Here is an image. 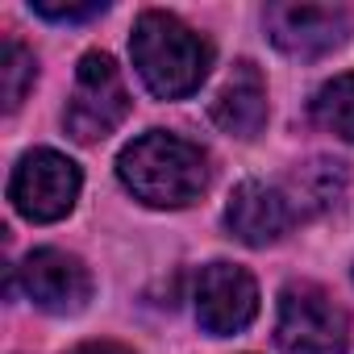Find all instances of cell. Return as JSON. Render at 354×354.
<instances>
[{
    "mask_svg": "<svg viewBox=\"0 0 354 354\" xmlns=\"http://www.w3.org/2000/svg\"><path fill=\"white\" fill-rule=\"evenodd\" d=\"M117 180L150 209H188L209 188V154L180 133L150 129L117 154Z\"/></svg>",
    "mask_w": 354,
    "mask_h": 354,
    "instance_id": "obj_1",
    "label": "cell"
},
{
    "mask_svg": "<svg viewBox=\"0 0 354 354\" xmlns=\"http://www.w3.org/2000/svg\"><path fill=\"white\" fill-rule=\"evenodd\" d=\"M129 55L142 75V84L158 100H184L192 96L213 67V42L196 34L188 21L162 9H146L133 21L129 34Z\"/></svg>",
    "mask_w": 354,
    "mask_h": 354,
    "instance_id": "obj_2",
    "label": "cell"
},
{
    "mask_svg": "<svg viewBox=\"0 0 354 354\" xmlns=\"http://www.w3.org/2000/svg\"><path fill=\"white\" fill-rule=\"evenodd\" d=\"M275 342L283 354H346L350 317L321 283H288L279 292Z\"/></svg>",
    "mask_w": 354,
    "mask_h": 354,
    "instance_id": "obj_3",
    "label": "cell"
},
{
    "mask_svg": "<svg viewBox=\"0 0 354 354\" xmlns=\"http://www.w3.org/2000/svg\"><path fill=\"white\" fill-rule=\"evenodd\" d=\"M125 117H129V88L121 80V67L104 50H88L75 67V88L63 109L67 133L92 146V142H104Z\"/></svg>",
    "mask_w": 354,
    "mask_h": 354,
    "instance_id": "obj_4",
    "label": "cell"
},
{
    "mask_svg": "<svg viewBox=\"0 0 354 354\" xmlns=\"http://www.w3.org/2000/svg\"><path fill=\"white\" fill-rule=\"evenodd\" d=\"M80 188H84L80 167L67 154H59L50 146H38V150L17 158L13 180H9V201L26 221L55 225L75 209Z\"/></svg>",
    "mask_w": 354,
    "mask_h": 354,
    "instance_id": "obj_5",
    "label": "cell"
},
{
    "mask_svg": "<svg viewBox=\"0 0 354 354\" xmlns=\"http://www.w3.org/2000/svg\"><path fill=\"white\" fill-rule=\"evenodd\" d=\"M263 26L275 50L292 59H321L333 55L350 38V13L337 5H296V0H279V5L263 9Z\"/></svg>",
    "mask_w": 354,
    "mask_h": 354,
    "instance_id": "obj_6",
    "label": "cell"
},
{
    "mask_svg": "<svg viewBox=\"0 0 354 354\" xmlns=\"http://www.w3.org/2000/svg\"><path fill=\"white\" fill-rule=\"evenodd\" d=\"M17 275H21V292L42 313L75 317L92 300V271H88V263L80 254H71V250H59V246L30 250L26 263L17 267Z\"/></svg>",
    "mask_w": 354,
    "mask_h": 354,
    "instance_id": "obj_7",
    "label": "cell"
},
{
    "mask_svg": "<svg viewBox=\"0 0 354 354\" xmlns=\"http://www.w3.org/2000/svg\"><path fill=\"white\" fill-rule=\"evenodd\" d=\"M196 321L213 337H234L259 317V283L238 263H209L196 279Z\"/></svg>",
    "mask_w": 354,
    "mask_h": 354,
    "instance_id": "obj_8",
    "label": "cell"
},
{
    "mask_svg": "<svg viewBox=\"0 0 354 354\" xmlns=\"http://www.w3.org/2000/svg\"><path fill=\"white\" fill-rule=\"evenodd\" d=\"M304 217L292 201V192L279 184H267V180H246L234 188L230 205H225V225L238 242L246 246H271L279 242L288 230H296Z\"/></svg>",
    "mask_w": 354,
    "mask_h": 354,
    "instance_id": "obj_9",
    "label": "cell"
},
{
    "mask_svg": "<svg viewBox=\"0 0 354 354\" xmlns=\"http://www.w3.org/2000/svg\"><path fill=\"white\" fill-rule=\"evenodd\" d=\"M213 125L234 133V138L263 133V125H267V80L250 59L234 63L230 80L221 84V92L213 100Z\"/></svg>",
    "mask_w": 354,
    "mask_h": 354,
    "instance_id": "obj_10",
    "label": "cell"
},
{
    "mask_svg": "<svg viewBox=\"0 0 354 354\" xmlns=\"http://www.w3.org/2000/svg\"><path fill=\"white\" fill-rule=\"evenodd\" d=\"M283 188L292 192L300 217L308 221V217H317V213H325V209L337 205V196H342V188H346V171H342V162H333V158H313V162H304V167H296V171L288 175Z\"/></svg>",
    "mask_w": 354,
    "mask_h": 354,
    "instance_id": "obj_11",
    "label": "cell"
},
{
    "mask_svg": "<svg viewBox=\"0 0 354 354\" xmlns=\"http://www.w3.org/2000/svg\"><path fill=\"white\" fill-rule=\"evenodd\" d=\"M313 121L346 142H354V71L350 75H333L329 84L317 88L313 96Z\"/></svg>",
    "mask_w": 354,
    "mask_h": 354,
    "instance_id": "obj_12",
    "label": "cell"
},
{
    "mask_svg": "<svg viewBox=\"0 0 354 354\" xmlns=\"http://www.w3.org/2000/svg\"><path fill=\"white\" fill-rule=\"evenodd\" d=\"M34 80H38V59L17 38H5L0 42V96H5V113L21 109V100L34 88Z\"/></svg>",
    "mask_w": 354,
    "mask_h": 354,
    "instance_id": "obj_13",
    "label": "cell"
},
{
    "mask_svg": "<svg viewBox=\"0 0 354 354\" xmlns=\"http://www.w3.org/2000/svg\"><path fill=\"white\" fill-rule=\"evenodd\" d=\"M38 17H46V21H92V17H100L109 5H104V0H80V5H71V0H67V5H55V0H34V5H30Z\"/></svg>",
    "mask_w": 354,
    "mask_h": 354,
    "instance_id": "obj_14",
    "label": "cell"
},
{
    "mask_svg": "<svg viewBox=\"0 0 354 354\" xmlns=\"http://www.w3.org/2000/svg\"><path fill=\"white\" fill-rule=\"evenodd\" d=\"M71 354H133V350L121 346V342H84V346H75Z\"/></svg>",
    "mask_w": 354,
    "mask_h": 354,
    "instance_id": "obj_15",
    "label": "cell"
}]
</instances>
